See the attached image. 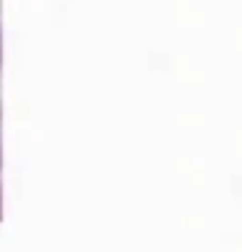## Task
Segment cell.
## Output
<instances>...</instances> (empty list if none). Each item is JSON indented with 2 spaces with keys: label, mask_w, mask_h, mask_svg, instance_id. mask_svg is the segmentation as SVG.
<instances>
[{
  "label": "cell",
  "mask_w": 242,
  "mask_h": 252,
  "mask_svg": "<svg viewBox=\"0 0 242 252\" xmlns=\"http://www.w3.org/2000/svg\"><path fill=\"white\" fill-rule=\"evenodd\" d=\"M0 163H3V106H0Z\"/></svg>",
  "instance_id": "6da1fadb"
},
{
  "label": "cell",
  "mask_w": 242,
  "mask_h": 252,
  "mask_svg": "<svg viewBox=\"0 0 242 252\" xmlns=\"http://www.w3.org/2000/svg\"><path fill=\"white\" fill-rule=\"evenodd\" d=\"M0 64H3V32H0Z\"/></svg>",
  "instance_id": "7a4b0ae2"
},
{
  "label": "cell",
  "mask_w": 242,
  "mask_h": 252,
  "mask_svg": "<svg viewBox=\"0 0 242 252\" xmlns=\"http://www.w3.org/2000/svg\"><path fill=\"white\" fill-rule=\"evenodd\" d=\"M0 195H3V193H0ZM0 205H3V198H0Z\"/></svg>",
  "instance_id": "3957f363"
}]
</instances>
